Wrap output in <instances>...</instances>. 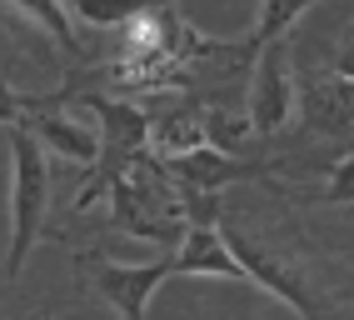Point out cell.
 I'll use <instances>...</instances> for the list:
<instances>
[{
    "instance_id": "1",
    "label": "cell",
    "mask_w": 354,
    "mask_h": 320,
    "mask_svg": "<svg viewBox=\"0 0 354 320\" xmlns=\"http://www.w3.org/2000/svg\"><path fill=\"white\" fill-rule=\"evenodd\" d=\"M110 215L125 235L150 240V245H175L185 235V200L175 190V180L160 170V160L145 150L135 166L105 190Z\"/></svg>"
},
{
    "instance_id": "2",
    "label": "cell",
    "mask_w": 354,
    "mask_h": 320,
    "mask_svg": "<svg viewBox=\"0 0 354 320\" xmlns=\"http://www.w3.org/2000/svg\"><path fill=\"white\" fill-rule=\"evenodd\" d=\"M10 141V245H6V281H20L30 250L40 245L45 211H50V160L45 145L26 125H6Z\"/></svg>"
},
{
    "instance_id": "3",
    "label": "cell",
    "mask_w": 354,
    "mask_h": 320,
    "mask_svg": "<svg viewBox=\"0 0 354 320\" xmlns=\"http://www.w3.org/2000/svg\"><path fill=\"white\" fill-rule=\"evenodd\" d=\"M75 105H80V116H95V130H100V155L75 190V211H90L145 155V110L130 100H110V96H80Z\"/></svg>"
},
{
    "instance_id": "4",
    "label": "cell",
    "mask_w": 354,
    "mask_h": 320,
    "mask_svg": "<svg viewBox=\"0 0 354 320\" xmlns=\"http://www.w3.org/2000/svg\"><path fill=\"white\" fill-rule=\"evenodd\" d=\"M220 240H225L230 256L240 260L245 281H254L259 290H270L274 301H285L299 320H319V301H315V290H310V281H304V270H299L295 260L274 256V250H270L265 240L245 235L240 225H220Z\"/></svg>"
},
{
    "instance_id": "5",
    "label": "cell",
    "mask_w": 354,
    "mask_h": 320,
    "mask_svg": "<svg viewBox=\"0 0 354 320\" xmlns=\"http://www.w3.org/2000/svg\"><path fill=\"white\" fill-rule=\"evenodd\" d=\"M75 276H80V285H90L100 301H110L120 310V320H145L150 295L170 281L175 270H170V256H160L150 265H120V260L100 256V250H85V256H75Z\"/></svg>"
},
{
    "instance_id": "6",
    "label": "cell",
    "mask_w": 354,
    "mask_h": 320,
    "mask_svg": "<svg viewBox=\"0 0 354 320\" xmlns=\"http://www.w3.org/2000/svg\"><path fill=\"white\" fill-rule=\"evenodd\" d=\"M295 105V75H290V40L259 45L250 60V135L285 130Z\"/></svg>"
},
{
    "instance_id": "7",
    "label": "cell",
    "mask_w": 354,
    "mask_h": 320,
    "mask_svg": "<svg viewBox=\"0 0 354 320\" xmlns=\"http://www.w3.org/2000/svg\"><path fill=\"white\" fill-rule=\"evenodd\" d=\"M160 170L175 180L180 195H215L230 180H265L270 175L265 160H230L215 145H195L185 155H160Z\"/></svg>"
},
{
    "instance_id": "8",
    "label": "cell",
    "mask_w": 354,
    "mask_h": 320,
    "mask_svg": "<svg viewBox=\"0 0 354 320\" xmlns=\"http://www.w3.org/2000/svg\"><path fill=\"white\" fill-rule=\"evenodd\" d=\"M175 276H215V281H245L240 260L220 240V220H185V235L170 250Z\"/></svg>"
},
{
    "instance_id": "9",
    "label": "cell",
    "mask_w": 354,
    "mask_h": 320,
    "mask_svg": "<svg viewBox=\"0 0 354 320\" xmlns=\"http://www.w3.org/2000/svg\"><path fill=\"white\" fill-rule=\"evenodd\" d=\"M304 121L324 135L354 130V80H344L329 65L310 71V80H304Z\"/></svg>"
},
{
    "instance_id": "10",
    "label": "cell",
    "mask_w": 354,
    "mask_h": 320,
    "mask_svg": "<svg viewBox=\"0 0 354 320\" xmlns=\"http://www.w3.org/2000/svg\"><path fill=\"white\" fill-rule=\"evenodd\" d=\"M35 141L45 145V155H60V160H75V166H95V155H100V130L95 125H85V121H75V116H60V105H50V110H40V116H30V121H20Z\"/></svg>"
},
{
    "instance_id": "11",
    "label": "cell",
    "mask_w": 354,
    "mask_h": 320,
    "mask_svg": "<svg viewBox=\"0 0 354 320\" xmlns=\"http://www.w3.org/2000/svg\"><path fill=\"white\" fill-rule=\"evenodd\" d=\"M205 145V105H175L165 116H145V150L160 155H185Z\"/></svg>"
},
{
    "instance_id": "12",
    "label": "cell",
    "mask_w": 354,
    "mask_h": 320,
    "mask_svg": "<svg viewBox=\"0 0 354 320\" xmlns=\"http://www.w3.org/2000/svg\"><path fill=\"white\" fill-rule=\"evenodd\" d=\"M6 6H10L15 15H26L45 40H55V51H65V55H75V51H80L75 15H70L65 0H6Z\"/></svg>"
},
{
    "instance_id": "13",
    "label": "cell",
    "mask_w": 354,
    "mask_h": 320,
    "mask_svg": "<svg viewBox=\"0 0 354 320\" xmlns=\"http://www.w3.org/2000/svg\"><path fill=\"white\" fill-rule=\"evenodd\" d=\"M315 6H319V0H259L254 35L245 40L250 60H254V51H259V45H270V40H285V35L295 30V20H299L304 10H315Z\"/></svg>"
},
{
    "instance_id": "14",
    "label": "cell",
    "mask_w": 354,
    "mask_h": 320,
    "mask_svg": "<svg viewBox=\"0 0 354 320\" xmlns=\"http://www.w3.org/2000/svg\"><path fill=\"white\" fill-rule=\"evenodd\" d=\"M155 6H170V0H75L70 15L85 20V26H125L130 15L155 10Z\"/></svg>"
},
{
    "instance_id": "15",
    "label": "cell",
    "mask_w": 354,
    "mask_h": 320,
    "mask_svg": "<svg viewBox=\"0 0 354 320\" xmlns=\"http://www.w3.org/2000/svg\"><path fill=\"white\" fill-rule=\"evenodd\" d=\"M319 200L324 205H354V150L329 166V180H324V195Z\"/></svg>"
},
{
    "instance_id": "16",
    "label": "cell",
    "mask_w": 354,
    "mask_h": 320,
    "mask_svg": "<svg viewBox=\"0 0 354 320\" xmlns=\"http://www.w3.org/2000/svg\"><path fill=\"white\" fill-rule=\"evenodd\" d=\"M329 71H339L344 80H354V20L344 26V35H339V45H335V60H329Z\"/></svg>"
}]
</instances>
